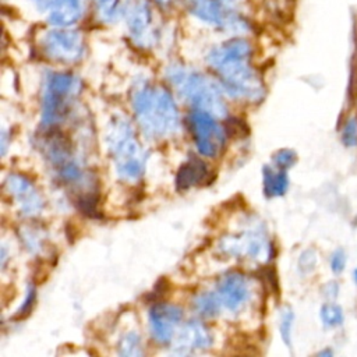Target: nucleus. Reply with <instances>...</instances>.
<instances>
[{
    "mask_svg": "<svg viewBox=\"0 0 357 357\" xmlns=\"http://www.w3.org/2000/svg\"><path fill=\"white\" fill-rule=\"evenodd\" d=\"M252 47L248 40L233 38L213 47L208 54L209 66L218 73L225 91L233 98L257 100L264 95V86L250 66Z\"/></svg>",
    "mask_w": 357,
    "mask_h": 357,
    "instance_id": "nucleus-1",
    "label": "nucleus"
},
{
    "mask_svg": "<svg viewBox=\"0 0 357 357\" xmlns=\"http://www.w3.org/2000/svg\"><path fill=\"white\" fill-rule=\"evenodd\" d=\"M132 107L142 131L151 138H163L178 127V112L167 89L144 82L135 88Z\"/></svg>",
    "mask_w": 357,
    "mask_h": 357,
    "instance_id": "nucleus-2",
    "label": "nucleus"
},
{
    "mask_svg": "<svg viewBox=\"0 0 357 357\" xmlns=\"http://www.w3.org/2000/svg\"><path fill=\"white\" fill-rule=\"evenodd\" d=\"M107 144L119 174L126 180L139 178L145 170L146 156L124 119L117 117L110 123Z\"/></svg>",
    "mask_w": 357,
    "mask_h": 357,
    "instance_id": "nucleus-3",
    "label": "nucleus"
},
{
    "mask_svg": "<svg viewBox=\"0 0 357 357\" xmlns=\"http://www.w3.org/2000/svg\"><path fill=\"white\" fill-rule=\"evenodd\" d=\"M167 77L177 91L199 110L212 112L215 114L225 113L226 107L218 85L201 73L181 66H172L167 71Z\"/></svg>",
    "mask_w": 357,
    "mask_h": 357,
    "instance_id": "nucleus-4",
    "label": "nucleus"
},
{
    "mask_svg": "<svg viewBox=\"0 0 357 357\" xmlns=\"http://www.w3.org/2000/svg\"><path fill=\"white\" fill-rule=\"evenodd\" d=\"M79 91V79L70 73H52L47 75L43 91L42 126H56L68 110V105Z\"/></svg>",
    "mask_w": 357,
    "mask_h": 357,
    "instance_id": "nucleus-5",
    "label": "nucleus"
},
{
    "mask_svg": "<svg viewBox=\"0 0 357 357\" xmlns=\"http://www.w3.org/2000/svg\"><path fill=\"white\" fill-rule=\"evenodd\" d=\"M188 11L201 21L229 31H247L248 22L229 0H184Z\"/></svg>",
    "mask_w": 357,
    "mask_h": 357,
    "instance_id": "nucleus-6",
    "label": "nucleus"
},
{
    "mask_svg": "<svg viewBox=\"0 0 357 357\" xmlns=\"http://www.w3.org/2000/svg\"><path fill=\"white\" fill-rule=\"evenodd\" d=\"M190 130L201 155L212 158L220 152L225 144V134L209 112L199 109L192 112L190 114Z\"/></svg>",
    "mask_w": 357,
    "mask_h": 357,
    "instance_id": "nucleus-7",
    "label": "nucleus"
},
{
    "mask_svg": "<svg viewBox=\"0 0 357 357\" xmlns=\"http://www.w3.org/2000/svg\"><path fill=\"white\" fill-rule=\"evenodd\" d=\"M45 54L60 63H75L84 54L82 36L70 29H53L49 31L42 40Z\"/></svg>",
    "mask_w": 357,
    "mask_h": 357,
    "instance_id": "nucleus-8",
    "label": "nucleus"
},
{
    "mask_svg": "<svg viewBox=\"0 0 357 357\" xmlns=\"http://www.w3.org/2000/svg\"><path fill=\"white\" fill-rule=\"evenodd\" d=\"M181 308L170 304H155L149 311V325L152 336L159 343H169L174 337L177 325L183 321Z\"/></svg>",
    "mask_w": 357,
    "mask_h": 357,
    "instance_id": "nucleus-9",
    "label": "nucleus"
},
{
    "mask_svg": "<svg viewBox=\"0 0 357 357\" xmlns=\"http://www.w3.org/2000/svg\"><path fill=\"white\" fill-rule=\"evenodd\" d=\"M216 294L226 310L238 312L250 298L248 282L240 272H229L219 279Z\"/></svg>",
    "mask_w": 357,
    "mask_h": 357,
    "instance_id": "nucleus-10",
    "label": "nucleus"
},
{
    "mask_svg": "<svg viewBox=\"0 0 357 357\" xmlns=\"http://www.w3.org/2000/svg\"><path fill=\"white\" fill-rule=\"evenodd\" d=\"M6 191L14 198L24 215L33 216L40 212L43 201L26 177L21 174H10L6 180Z\"/></svg>",
    "mask_w": 357,
    "mask_h": 357,
    "instance_id": "nucleus-11",
    "label": "nucleus"
},
{
    "mask_svg": "<svg viewBox=\"0 0 357 357\" xmlns=\"http://www.w3.org/2000/svg\"><path fill=\"white\" fill-rule=\"evenodd\" d=\"M127 25L131 36L141 43L152 39V10L141 0L134 1L127 13Z\"/></svg>",
    "mask_w": 357,
    "mask_h": 357,
    "instance_id": "nucleus-12",
    "label": "nucleus"
},
{
    "mask_svg": "<svg viewBox=\"0 0 357 357\" xmlns=\"http://www.w3.org/2000/svg\"><path fill=\"white\" fill-rule=\"evenodd\" d=\"M176 349L178 353H191L194 350H205L212 344V336L206 326L201 322H187L177 333Z\"/></svg>",
    "mask_w": 357,
    "mask_h": 357,
    "instance_id": "nucleus-13",
    "label": "nucleus"
},
{
    "mask_svg": "<svg viewBox=\"0 0 357 357\" xmlns=\"http://www.w3.org/2000/svg\"><path fill=\"white\" fill-rule=\"evenodd\" d=\"M82 11V0H53L49 6V21L56 26H70L81 18Z\"/></svg>",
    "mask_w": 357,
    "mask_h": 357,
    "instance_id": "nucleus-14",
    "label": "nucleus"
},
{
    "mask_svg": "<svg viewBox=\"0 0 357 357\" xmlns=\"http://www.w3.org/2000/svg\"><path fill=\"white\" fill-rule=\"evenodd\" d=\"M225 250L231 254H243L257 259L268 254L269 244L258 233H254L231 238V243L225 244Z\"/></svg>",
    "mask_w": 357,
    "mask_h": 357,
    "instance_id": "nucleus-15",
    "label": "nucleus"
},
{
    "mask_svg": "<svg viewBox=\"0 0 357 357\" xmlns=\"http://www.w3.org/2000/svg\"><path fill=\"white\" fill-rule=\"evenodd\" d=\"M208 167L199 158L191 156L183 163L176 176V185L178 190H188L194 185H199L208 177Z\"/></svg>",
    "mask_w": 357,
    "mask_h": 357,
    "instance_id": "nucleus-16",
    "label": "nucleus"
},
{
    "mask_svg": "<svg viewBox=\"0 0 357 357\" xmlns=\"http://www.w3.org/2000/svg\"><path fill=\"white\" fill-rule=\"evenodd\" d=\"M264 192L266 197H282L286 194L289 187L287 173L283 169H272L271 166H264Z\"/></svg>",
    "mask_w": 357,
    "mask_h": 357,
    "instance_id": "nucleus-17",
    "label": "nucleus"
},
{
    "mask_svg": "<svg viewBox=\"0 0 357 357\" xmlns=\"http://www.w3.org/2000/svg\"><path fill=\"white\" fill-rule=\"evenodd\" d=\"M220 298L215 293H202L194 300L195 311L202 317H215L220 310Z\"/></svg>",
    "mask_w": 357,
    "mask_h": 357,
    "instance_id": "nucleus-18",
    "label": "nucleus"
},
{
    "mask_svg": "<svg viewBox=\"0 0 357 357\" xmlns=\"http://www.w3.org/2000/svg\"><path fill=\"white\" fill-rule=\"evenodd\" d=\"M319 317H321V321L322 324L329 328V329H333V328H337L343 324L344 321V314H343V308L336 304V303H332V301H328L325 303L322 307H321V311H319Z\"/></svg>",
    "mask_w": 357,
    "mask_h": 357,
    "instance_id": "nucleus-19",
    "label": "nucleus"
},
{
    "mask_svg": "<svg viewBox=\"0 0 357 357\" xmlns=\"http://www.w3.org/2000/svg\"><path fill=\"white\" fill-rule=\"evenodd\" d=\"M93 4L103 21H114L120 14L121 0H93Z\"/></svg>",
    "mask_w": 357,
    "mask_h": 357,
    "instance_id": "nucleus-20",
    "label": "nucleus"
},
{
    "mask_svg": "<svg viewBox=\"0 0 357 357\" xmlns=\"http://www.w3.org/2000/svg\"><path fill=\"white\" fill-rule=\"evenodd\" d=\"M119 353L123 356H138L142 353L141 350V339L138 333L130 332L124 335L119 343Z\"/></svg>",
    "mask_w": 357,
    "mask_h": 357,
    "instance_id": "nucleus-21",
    "label": "nucleus"
},
{
    "mask_svg": "<svg viewBox=\"0 0 357 357\" xmlns=\"http://www.w3.org/2000/svg\"><path fill=\"white\" fill-rule=\"evenodd\" d=\"M293 321H294V314L290 307H286L282 312L280 318V325L279 331L282 335V340L287 347H291V328H293Z\"/></svg>",
    "mask_w": 357,
    "mask_h": 357,
    "instance_id": "nucleus-22",
    "label": "nucleus"
},
{
    "mask_svg": "<svg viewBox=\"0 0 357 357\" xmlns=\"http://www.w3.org/2000/svg\"><path fill=\"white\" fill-rule=\"evenodd\" d=\"M296 162H297V153L293 149L283 148L273 153V163L278 169L287 170L291 166H294Z\"/></svg>",
    "mask_w": 357,
    "mask_h": 357,
    "instance_id": "nucleus-23",
    "label": "nucleus"
},
{
    "mask_svg": "<svg viewBox=\"0 0 357 357\" xmlns=\"http://www.w3.org/2000/svg\"><path fill=\"white\" fill-rule=\"evenodd\" d=\"M342 142L346 146H356L357 145V120L356 119H349L343 128H342V134H340Z\"/></svg>",
    "mask_w": 357,
    "mask_h": 357,
    "instance_id": "nucleus-24",
    "label": "nucleus"
},
{
    "mask_svg": "<svg viewBox=\"0 0 357 357\" xmlns=\"http://www.w3.org/2000/svg\"><path fill=\"white\" fill-rule=\"evenodd\" d=\"M317 252L314 248H308V250H304L298 258V269L300 272L303 273H310L315 269L317 266Z\"/></svg>",
    "mask_w": 357,
    "mask_h": 357,
    "instance_id": "nucleus-25",
    "label": "nucleus"
},
{
    "mask_svg": "<svg viewBox=\"0 0 357 357\" xmlns=\"http://www.w3.org/2000/svg\"><path fill=\"white\" fill-rule=\"evenodd\" d=\"M225 132L230 137L238 138V137H245L248 130H247V126L243 120L231 117V119H227L226 123H225Z\"/></svg>",
    "mask_w": 357,
    "mask_h": 357,
    "instance_id": "nucleus-26",
    "label": "nucleus"
},
{
    "mask_svg": "<svg viewBox=\"0 0 357 357\" xmlns=\"http://www.w3.org/2000/svg\"><path fill=\"white\" fill-rule=\"evenodd\" d=\"M346 262H347V257H346L344 250L337 248V250H335V251L331 254L329 265H331V271H332L335 275H339V273H342V272L344 271Z\"/></svg>",
    "mask_w": 357,
    "mask_h": 357,
    "instance_id": "nucleus-27",
    "label": "nucleus"
},
{
    "mask_svg": "<svg viewBox=\"0 0 357 357\" xmlns=\"http://www.w3.org/2000/svg\"><path fill=\"white\" fill-rule=\"evenodd\" d=\"M35 298H36L35 286H29V287H28L26 297H25V301H24V304L21 305V308L17 311V315L14 317V319H24V318H26V317L31 314L32 308H33Z\"/></svg>",
    "mask_w": 357,
    "mask_h": 357,
    "instance_id": "nucleus-28",
    "label": "nucleus"
},
{
    "mask_svg": "<svg viewBox=\"0 0 357 357\" xmlns=\"http://www.w3.org/2000/svg\"><path fill=\"white\" fill-rule=\"evenodd\" d=\"M322 294L329 300H335L339 294V284L337 282H328L324 287H322Z\"/></svg>",
    "mask_w": 357,
    "mask_h": 357,
    "instance_id": "nucleus-29",
    "label": "nucleus"
},
{
    "mask_svg": "<svg viewBox=\"0 0 357 357\" xmlns=\"http://www.w3.org/2000/svg\"><path fill=\"white\" fill-rule=\"evenodd\" d=\"M32 1H35L38 6H45V7H49V6L52 4V1H53V0H32Z\"/></svg>",
    "mask_w": 357,
    "mask_h": 357,
    "instance_id": "nucleus-30",
    "label": "nucleus"
},
{
    "mask_svg": "<svg viewBox=\"0 0 357 357\" xmlns=\"http://www.w3.org/2000/svg\"><path fill=\"white\" fill-rule=\"evenodd\" d=\"M155 3H158L159 6H163V7H167V6H170L172 4V1L173 0H153Z\"/></svg>",
    "mask_w": 357,
    "mask_h": 357,
    "instance_id": "nucleus-31",
    "label": "nucleus"
},
{
    "mask_svg": "<svg viewBox=\"0 0 357 357\" xmlns=\"http://www.w3.org/2000/svg\"><path fill=\"white\" fill-rule=\"evenodd\" d=\"M318 354H319V356H332V350H329V349H325V350L319 351Z\"/></svg>",
    "mask_w": 357,
    "mask_h": 357,
    "instance_id": "nucleus-32",
    "label": "nucleus"
},
{
    "mask_svg": "<svg viewBox=\"0 0 357 357\" xmlns=\"http://www.w3.org/2000/svg\"><path fill=\"white\" fill-rule=\"evenodd\" d=\"M353 279H354V282L357 283V268L353 271Z\"/></svg>",
    "mask_w": 357,
    "mask_h": 357,
    "instance_id": "nucleus-33",
    "label": "nucleus"
}]
</instances>
